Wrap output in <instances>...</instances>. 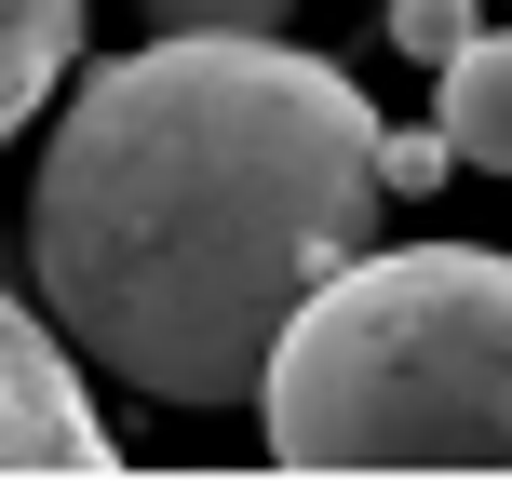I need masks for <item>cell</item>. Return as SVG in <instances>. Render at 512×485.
I'll list each match as a JSON object with an SVG mask.
<instances>
[{"instance_id":"cell-6","label":"cell","mask_w":512,"mask_h":485,"mask_svg":"<svg viewBox=\"0 0 512 485\" xmlns=\"http://www.w3.org/2000/svg\"><path fill=\"white\" fill-rule=\"evenodd\" d=\"M472 27H486L472 0H391V41H405L418 68H445V54H472Z\"/></svg>"},{"instance_id":"cell-8","label":"cell","mask_w":512,"mask_h":485,"mask_svg":"<svg viewBox=\"0 0 512 485\" xmlns=\"http://www.w3.org/2000/svg\"><path fill=\"white\" fill-rule=\"evenodd\" d=\"M297 0H149V27H230V41H270Z\"/></svg>"},{"instance_id":"cell-5","label":"cell","mask_w":512,"mask_h":485,"mask_svg":"<svg viewBox=\"0 0 512 485\" xmlns=\"http://www.w3.org/2000/svg\"><path fill=\"white\" fill-rule=\"evenodd\" d=\"M81 54V0H0V135L41 108V81H68Z\"/></svg>"},{"instance_id":"cell-2","label":"cell","mask_w":512,"mask_h":485,"mask_svg":"<svg viewBox=\"0 0 512 485\" xmlns=\"http://www.w3.org/2000/svg\"><path fill=\"white\" fill-rule=\"evenodd\" d=\"M256 432L283 472H512V256H351L283 324Z\"/></svg>"},{"instance_id":"cell-1","label":"cell","mask_w":512,"mask_h":485,"mask_svg":"<svg viewBox=\"0 0 512 485\" xmlns=\"http://www.w3.org/2000/svg\"><path fill=\"white\" fill-rule=\"evenodd\" d=\"M378 203L391 176L364 81L283 27H162L54 108L27 189V297L95 378L216 418L270 391L283 324L364 256Z\"/></svg>"},{"instance_id":"cell-3","label":"cell","mask_w":512,"mask_h":485,"mask_svg":"<svg viewBox=\"0 0 512 485\" xmlns=\"http://www.w3.org/2000/svg\"><path fill=\"white\" fill-rule=\"evenodd\" d=\"M122 445H108L95 391H81V351L41 324L27 297H0V472H54V485H95Z\"/></svg>"},{"instance_id":"cell-4","label":"cell","mask_w":512,"mask_h":485,"mask_svg":"<svg viewBox=\"0 0 512 485\" xmlns=\"http://www.w3.org/2000/svg\"><path fill=\"white\" fill-rule=\"evenodd\" d=\"M445 149L459 162H486V176H512V27H472V54H445Z\"/></svg>"},{"instance_id":"cell-7","label":"cell","mask_w":512,"mask_h":485,"mask_svg":"<svg viewBox=\"0 0 512 485\" xmlns=\"http://www.w3.org/2000/svg\"><path fill=\"white\" fill-rule=\"evenodd\" d=\"M378 176H391V203H418V189H445V176H459V149H445V122H432V135H378Z\"/></svg>"}]
</instances>
